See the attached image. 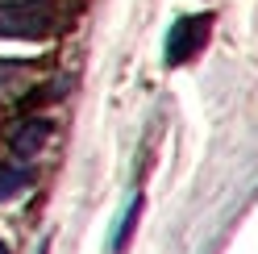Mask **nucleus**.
<instances>
[{
  "mask_svg": "<svg viewBox=\"0 0 258 254\" xmlns=\"http://www.w3.org/2000/svg\"><path fill=\"white\" fill-rule=\"evenodd\" d=\"M54 25V0H5L0 5V38H46Z\"/></svg>",
  "mask_w": 258,
  "mask_h": 254,
  "instance_id": "nucleus-1",
  "label": "nucleus"
},
{
  "mask_svg": "<svg viewBox=\"0 0 258 254\" xmlns=\"http://www.w3.org/2000/svg\"><path fill=\"white\" fill-rule=\"evenodd\" d=\"M208 25H213V17L208 13H196V17H179L171 25V34H167V62L171 67H179V62H187L191 54L204 46L208 38Z\"/></svg>",
  "mask_w": 258,
  "mask_h": 254,
  "instance_id": "nucleus-2",
  "label": "nucleus"
},
{
  "mask_svg": "<svg viewBox=\"0 0 258 254\" xmlns=\"http://www.w3.org/2000/svg\"><path fill=\"white\" fill-rule=\"evenodd\" d=\"M46 138H50V121H46V117H29L21 130L13 134V154H17V158H34L46 146Z\"/></svg>",
  "mask_w": 258,
  "mask_h": 254,
  "instance_id": "nucleus-3",
  "label": "nucleus"
},
{
  "mask_svg": "<svg viewBox=\"0 0 258 254\" xmlns=\"http://www.w3.org/2000/svg\"><path fill=\"white\" fill-rule=\"evenodd\" d=\"M29 75H34V62H21V58H0V92L21 88Z\"/></svg>",
  "mask_w": 258,
  "mask_h": 254,
  "instance_id": "nucleus-4",
  "label": "nucleus"
},
{
  "mask_svg": "<svg viewBox=\"0 0 258 254\" xmlns=\"http://www.w3.org/2000/svg\"><path fill=\"white\" fill-rule=\"evenodd\" d=\"M29 171L25 167H0V200H13L17 192H25Z\"/></svg>",
  "mask_w": 258,
  "mask_h": 254,
  "instance_id": "nucleus-5",
  "label": "nucleus"
},
{
  "mask_svg": "<svg viewBox=\"0 0 258 254\" xmlns=\"http://www.w3.org/2000/svg\"><path fill=\"white\" fill-rule=\"evenodd\" d=\"M0 254H9V250H5V246H0Z\"/></svg>",
  "mask_w": 258,
  "mask_h": 254,
  "instance_id": "nucleus-6",
  "label": "nucleus"
}]
</instances>
